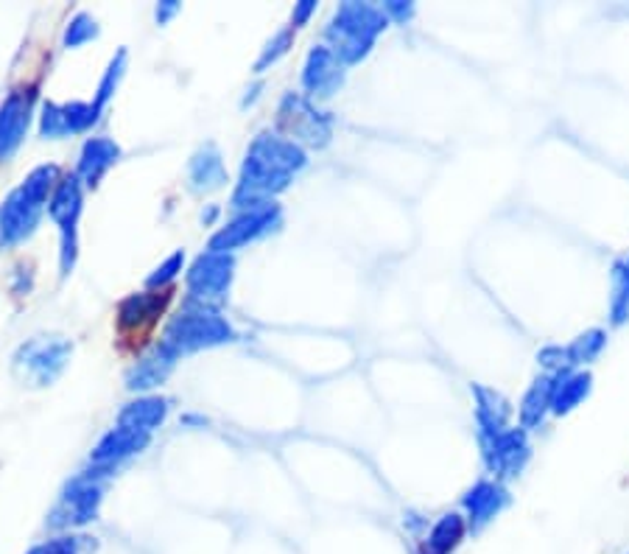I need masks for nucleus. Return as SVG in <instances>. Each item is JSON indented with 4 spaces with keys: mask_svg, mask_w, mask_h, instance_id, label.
Segmentation results:
<instances>
[{
    "mask_svg": "<svg viewBox=\"0 0 629 554\" xmlns=\"http://www.w3.org/2000/svg\"><path fill=\"white\" fill-rule=\"evenodd\" d=\"M174 299V286L157 288V292L138 294V297L127 299L118 311V322H115V331H118V344H121L123 353H143L149 344L154 342V333H157L159 322L166 317L168 306Z\"/></svg>",
    "mask_w": 629,
    "mask_h": 554,
    "instance_id": "nucleus-1",
    "label": "nucleus"
}]
</instances>
